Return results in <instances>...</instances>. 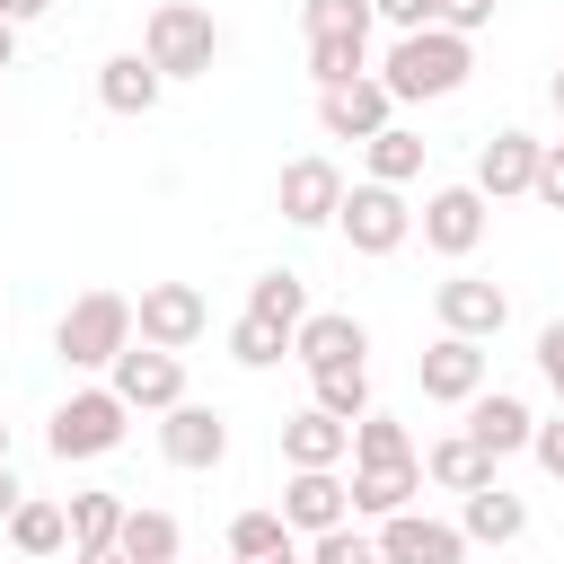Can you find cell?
I'll return each instance as SVG.
<instances>
[{
	"instance_id": "1",
	"label": "cell",
	"mask_w": 564,
	"mask_h": 564,
	"mask_svg": "<svg viewBox=\"0 0 564 564\" xmlns=\"http://www.w3.org/2000/svg\"><path fill=\"white\" fill-rule=\"evenodd\" d=\"M467 70H476V44H467V35H449V26H414V35L388 44V62H379L370 79H379L397 106H432V97H458Z\"/></svg>"
},
{
	"instance_id": "2",
	"label": "cell",
	"mask_w": 564,
	"mask_h": 564,
	"mask_svg": "<svg viewBox=\"0 0 564 564\" xmlns=\"http://www.w3.org/2000/svg\"><path fill=\"white\" fill-rule=\"evenodd\" d=\"M141 62H150L159 79H203V70L220 62V26H212V9H194V0H159L150 26H141Z\"/></svg>"
},
{
	"instance_id": "3",
	"label": "cell",
	"mask_w": 564,
	"mask_h": 564,
	"mask_svg": "<svg viewBox=\"0 0 564 564\" xmlns=\"http://www.w3.org/2000/svg\"><path fill=\"white\" fill-rule=\"evenodd\" d=\"M123 344H132V300H123V291H79V300L62 308V326H53V352H62L70 370H115Z\"/></svg>"
},
{
	"instance_id": "4",
	"label": "cell",
	"mask_w": 564,
	"mask_h": 564,
	"mask_svg": "<svg viewBox=\"0 0 564 564\" xmlns=\"http://www.w3.org/2000/svg\"><path fill=\"white\" fill-rule=\"evenodd\" d=\"M123 432H132V405L115 397V388H70L62 405H53V458L70 467V458H106V449H123Z\"/></svg>"
},
{
	"instance_id": "5",
	"label": "cell",
	"mask_w": 564,
	"mask_h": 564,
	"mask_svg": "<svg viewBox=\"0 0 564 564\" xmlns=\"http://www.w3.org/2000/svg\"><path fill=\"white\" fill-rule=\"evenodd\" d=\"M335 229H344V247L352 256H397L405 238H414V212H405V194L397 185H344V203H335Z\"/></svg>"
},
{
	"instance_id": "6",
	"label": "cell",
	"mask_w": 564,
	"mask_h": 564,
	"mask_svg": "<svg viewBox=\"0 0 564 564\" xmlns=\"http://www.w3.org/2000/svg\"><path fill=\"white\" fill-rule=\"evenodd\" d=\"M203 335H212V300H203L194 282H150V291L132 300V344L185 352V344H203Z\"/></svg>"
},
{
	"instance_id": "7",
	"label": "cell",
	"mask_w": 564,
	"mask_h": 564,
	"mask_svg": "<svg viewBox=\"0 0 564 564\" xmlns=\"http://www.w3.org/2000/svg\"><path fill=\"white\" fill-rule=\"evenodd\" d=\"M414 229H423V247H432V256H449V264H458V256H476V247H485L494 203H485L476 185H432V194H423V212H414Z\"/></svg>"
},
{
	"instance_id": "8",
	"label": "cell",
	"mask_w": 564,
	"mask_h": 564,
	"mask_svg": "<svg viewBox=\"0 0 564 564\" xmlns=\"http://www.w3.org/2000/svg\"><path fill=\"white\" fill-rule=\"evenodd\" d=\"M432 317H441V335L494 344V335L511 326V291L485 282V273H449V282H432Z\"/></svg>"
},
{
	"instance_id": "9",
	"label": "cell",
	"mask_w": 564,
	"mask_h": 564,
	"mask_svg": "<svg viewBox=\"0 0 564 564\" xmlns=\"http://www.w3.org/2000/svg\"><path fill=\"white\" fill-rule=\"evenodd\" d=\"M106 388H115L132 414H167V405H185V361L159 352V344H123L115 370H106Z\"/></svg>"
},
{
	"instance_id": "10",
	"label": "cell",
	"mask_w": 564,
	"mask_h": 564,
	"mask_svg": "<svg viewBox=\"0 0 564 564\" xmlns=\"http://www.w3.org/2000/svg\"><path fill=\"white\" fill-rule=\"evenodd\" d=\"M414 379H423V397H432V405H467L476 388H494V352H485V344H467V335H432V344H423V361H414Z\"/></svg>"
},
{
	"instance_id": "11",
	"label": "cell",
	"mask_w": 564,
	"mask_h": 564,
	"mask_svg": "<svg viewBox=\"0 0 564 564\" xmlns=\"http://www.w3.org/2000/svg\"><path fill=\"white\" fill-rule=\"evenodd\" d=\"M159 458L185 467V476L220 467V458H229V414H220V405H194V397L167 405V414H159Z\"/></svg>"
},
{
	"instance_id": "12",
	"label": "cell",
	"mask_w": 564,
	"mask_h": 564,
	"mask_svg": "<svg viewBox=\"0 0 564 564\" xmlns=\"http://www.w3.org/2000/svg\"><path fill=\"white\" fill-rule=\"evenodd\" d=\"M458 414H467L458 432H467V441H476L494 467H502L511 449H529V432H538V414H529V397H520V388H476Z\"/></svg>"
},
{
	"instance_id": "13",
	"label": "cell",
	"mask_w": 564,
	"mask_h": 564,
	"mask_svg": "<svg viewBox=\"0 0 564 564\" xmlns=\"http://www.w3.org/2000/svg\"><path fill=\"white\" fill-rule=\"evenodd\" d=\"M282 529L291 538H326V529H344L352 520V494H344V476L335 467H291V485H282Z\"/></svg>"
},
{
	"instance_id": "14",
	"label": "cell",
	"mask_w": 564,
	"mask_h": 564,
	"mask_svg": "<svg viewBox=\"0 0 564 564\" xmlns=\"http://www.w3.org/2000/svg\"><path fill=\"white\" fill-rule=\"evenodd\" d=\"M397 123V97L361 70V79H344V88H317V132L326 141H370V132H388Z\"/></svg>"
},
{
	"instance_id": "15",
	"label": "cell",
	"mask_w": 564,
	"mask_h": 564,
	"mask_svg": "<svg viewBox=\"0 0 564 564\" xmlns=\"http://www.w3.org/2000/svg\"><path fill=\"white\" fill-rule=\"evenodd\" d=\"M485 203H511V194H529L538 185V132H520V123H502V132H485L476 141V176H467Z\"/></svg>"
},
{
	"instance_id": "16",
	"label": "cell",
	"mask_w": 564,
	"mask_h": 564,
	"mask_svg": "<svg viewBox=\"0 0 564 564\" xmlns=\"http://www.w3.org/2000/svg\"><path fill=\"white\" fill-rule=\"evenodd\" d=\"M291 361L300 370H344V361H370V326L352 308H308L291 326Z\"/></svg>"
},
{
	"instance_id": "17",
	"label": "cell",
	"mask_w": 564,
	"mask_h": 564,
	"mask_svg": "<svg viewBox=\"0 0 564 564\" xmlns=\"http://www.w3.org/2000/svg\"><path fill=\"white\" fill-rule=\"evenodd\" d=\"M370 538H379V564H467L458 520H432V511H397V520H379Z\"/></svg>"
},
{
	"instance_id": "18",
	"label": "cell",
	"mask_w": 564,
	"mask_h": 564,
	"mask_svg": "<svg viewBox=\"0 0 564 564\" xmlns=\"http://www.w3.org/2000/svg\"><path fill=\"white\" fill-rule=\"evenodd\" d=\"M273 203H282V220H291V229H326V220H335V203H344V167L308 150V159H291V167H282Z\"/></svg>"
},
{
	"instance_id": "19",
	"label": "cell",
	"mask_w": 564,
	"mask_h": 564,
	"mask_svg": "<svg viewBox=\"0 0 564 564\" xmlns=\"http://www.w3.org/2000/svg\"><path fill=\"white\" fill-rule=\"evenodd\" d=\"M520 529H529V502H520L502 476L476 485V494H458V538H467V546H511Z\"/></svg>"
},
{
	"instance_id": "20",
	"label": "cell",
	"mask_w": 564,
	"mask_h": 564,
	"mask_svg": "<svg viewBox=\"0 0 564 564\" xmlns=\"http://www.w3.org/2000/svg\"><path fill=\"white\" fill-rule=\"evenodd\" d=\"M352 520H397V511H414V494H423V458H397V467H352Z\"/></svg>"
},
{
	"instance_id": "21",
	"label": "cell",
	"mask_w": 564,
	"mask_h": 564,
	"mask_svg": "<svg viewBox=\"0 0 564 564\" xmlns=\"http://www.w3.org/2000/svg\"><path fill=\"white\" fill-rule=\"evenodd\" d=\"M115 555H123V564H176V555H185V529H176V511H159V502H123Z\"/></svg>"
},
{
	"instance_id": "22",
	"label": "cell",
	"mask_w": 564,
	"mask_h": 564,
	"mask_svg": "<svg viewBox=\"0 0 564 564\" xmlns=\"http://www.w3.org/2000/svg\"><path fill=\"white\" fill-rule=\"evenodd\" d=\"M282 458H291V467H344V458H352V423L300 405V414L282 423Z\"/></svg>"
},
{
	"instance_id": "23",
	"label": "cell",
	"mask_w": 564,
	"mask_h": 564,
	"mask_svg": "<svg viewBox=\"0 0 564 564\" xmlns=\"http://www.w3.org/2000/svg\"><path fill=\"white\" fill-rule=\"evenodd\" d=\"M159 88H167V79H159L141 53H106V62H97V106H106V115H150Z\"/></svg>"
},
{
	"instance_id": "24",
	"label": "cell",
	"mask_w": 564,
	"mask_h": 564,
	"mask_svg": "<svg viewBox=\"0 0 564 564\" xmlns=\"http://www.w3.org/2000/svg\"><path fill=\"white\" fill-rule=\"evenodd\" d=\"M423 159H432V141H423V132H405V123H388V132H370V141H361L370 185H397V194L423 176Z\"/></svg>"
},
{
	"instance_id": "25",
	"label": "cell",
	"mask_w": 564,
	"mask_h": 564,
	"mask_svg": "<svg viewBox=\"0 0 564 564\" xmlns=\"http://www.w3.org/2000/svg\"><path fill=\"white\" fill-rule=\"evenodd\" d=\"M423 485H441V494H476V485H494V458H485L467 432H449V441L423 449Z\"/></svg>"
},
{
	"instance_id": "26",
	"label": "cell",
	"mask_w": 564,
	"mask_h": 564,
	"mask_svg": "<svg viewBox=\"0 0 564 564\" xmlns=\"http://www.w3.org/2000/svg\"><path fill=\"white\" fill-rule=\"evenodd\" d=\"M9 546H18V555H35V564H44V555H62V546H70V511H62L53 494H26V502L9 511Z\"/></svg>"
},
{
	"instance_id": "27",
	"label": "cell",
	"mask_w": 564,
	"mask_h": 564,
	"mask_svg": "<svg viewBox=\"0 0 564 564\" xmlns=\"http://www.w3.org/2000/svg\"><path fill=\"white\" fill-rule=\"evenodd\" d=\"M308 405L317 414H335V423H361L370 414V361H344V370H308Z\"/></svg>"
},
{
	"instance_id": "28",
	"label": "cell",
	"mask_w": 564,
	"mask_h": 564,
	"mask_svg": "<svg viewBox=\"0 0 564 564\" xmlns=\"http://www.w3.org/2000/svg\"><path fill=\"white\" fill-rule=\"evenodd\" d=\"M247 317H264V326L291 335V326L308 317V282H300V273H256V282H247Z\"/></svg>"
},
{
	"instance_id": "29",
	"label": "cell",
	"mask_w": 564,
	"mask_h": 564,
	"mask_svg": "<svg viewBox=\"0 0 564 564\" xmlns=\"http://www.w3.org/2000/svg\"><path fill=\"white\" fill-rule=\"evenodd\" d=\"M397 458H423V449H414V432H405L397 414L370 405V414L352 423V467H397Z\"/></svg>"
},
{
	"instance_id": "30",
	"label": "cell",
	"mask_w": 564,
	"mask_h": 564,
	"mask_svg": "<svg viewBox=\"0 0 564 564\" xmlns=\"http://www.w3.org/2000/svg\"><path fill=\"white\" fill-rule=\"evenodd\" d=\"M62 511H70V555L115 546V529H123V494H70Z\"/></svg>"
},
{
	"instance_id": "31",
	"label": "cell",
	"mask_w": 564,
	"mask_h": 564,
	"mask_svg": "<svg viewBox=\"0 0 564 564\" xmlns=\"http://www.w3.org/2000/svg\"><path fill=\"white\" fill-rule=\"evenodd\" d=\"M370 70V44L361 35H308V79L317 88H344V79H361Z\"/></svg>"
},
{
	"instance_id": "32",
	"label": "cell",
	"mask_w": 564,
	"mask_h": 564,
	"mask_svg": "<svg viewBox=\"0 0 564 564\" xmlns=\"http://www.w3.org/2000/svg\"><path fill=\"white\" fill-rule=\"evenodd\" d=\"M229 361L273 370V361H291V335H282V326H264V317H238V326H229Z\"/></svg>"
},
{
	"instance_id": "33",
	"label": "cell",
	"mask_w": 564,
	"mask_h": 564,
	"mask_svg": "<svg viewBox=\"0 0 564 564\" xmlns=\"http://www.w3.org/2000/svg\"><path fill=\"white\" fill-rule=\"evenodd\" d=\"M300 26H308V35H361V44H370L379 18H370V0H300Z\"/></svg>"
},
{
	"instance_id": "34",
	"label": "cell",
	"mask_w": 564,
	"mask_h": 564,
	"mask_svg": "<svg viewBox=\"0 0 564 564\" xmlns=\"http://www.w3.org/2000/svg\"><path fill=\"white\" fill-rule=\"evenodd\" d=\"M300 564H379V538L370 529H326V538H300Z\"/></svg>"
},
{
	"instance_id": "35",
	"label": "cell",
	"mask_w": 564,
	"mask_h": 564,
	"mask_svg": "<svg viewBox=\"0 0 564 564\" xmlns=\"http://www.w3.org/2000/svg\"><path fill=\"white\" fill-rule=\"evenodd\" d=\"M273 546H291L282 511H238V520H229V555H273Z\"/></svg>"
},
{
	"instance_id": "36",
	"label": "cell",
	"mask_w": 564,
	"mask_h": 564,
	"mask_svg": "<svg viewBox=\"0 0 564 564\" xmlns=\"http://www.w3.org/2000/svg\"><path fill=\"white\" fill-rule=\"evenodd\" d=\"M423 9H432V26H449V35H467V44L494 26V0H423Z\"/></svg>"
},
{
	"instance_id": "37",
	"label": "cell",
	"mask_w": 564,
	"mask_h": 564,
	"mask_svg": "<svg viewBox=\"0 0 564 564\" xmlns=\"http://www.w3.org/2000/svg\"><path fill=\"white\" fill-rule=\"evenodd\" d=\"M546 212H564V141H538V185H529Z\"/></svg>"
},
{
	"instance_id": "38",
	"label": "cell",
	"mask_w": 564,
	"mask_h": 564,
	"mask_svg": "<svg viewBox=\"0 0 564 564\" xmlns=\"http://www.w3.org/2000/svg\"><path fill=\"white\" fill-rule=\"evenodd\" d=\"M538 379L555 388V405H564V317L555 326H538Z\"/></svg>"
},
{
	"instance_id": "39",
	"label": "cell",
	"mask_w": 564,
	"mask_h": 564,
	"mask_svg": "<svg viewBox=\"0 0 564 564\" xmlns=\"http://www.w3.org/2000/svg\"><path fill=\"white\" fill-rule=\"evenodd\" d=\"M529 458H538V467H546V476H555V485H564V414H555V423H538V432H529Z\"/></svg>"
},
{
	"instance_id": "40",
	"label": "cell",
	"mask_w": 564,
	"mask_h": 564,
	"mask_svg": "<svg viewBox=\"0 0 564 564\" xmlns=\"http://www.w3.org/2000/svg\"><path fill=\"white\" fill-rule=\"evenodd\" d=\"M370 18H388L397 35H414V26H432V9H423V0H370Z\"/></svg>"
},
{
	"instance_id": "41",
	"label": "cell",
	"mask_w": 564,
	"mask_h": 564,
	"mask_svg": "<svg viewBox=\"0 0 564 564\" xmlns=\"http://www.w3.org/2000/svg\"><path fill=\"white\" fill-rule=\"evenodd\" d=\"M44 9H53V0H0V18H9V26H35Z\"/></svg>"
},
{
	"instance_id": "42",
	"label": "cell",
	"mask_w": 564,
	"mask_h": 564,
	"mask_svg": "<svg viewBox=\"0 0 564 564\" xmlns=\"http://www.w3.org/2000/svg\"><path fill=\"white\" fill-rule=\"evenodd\" d=\"M18 502H26V485H18V476H9V467H0V520H9V511H18Z\"/></svg>"
},
{
	"instance_id": "43",
	"label": "cell",
	"mask_w": 564,
	"mask_h": 564,
	"mask_svg": "<svg viewBox=\"0 0 564 564\" xmlns=\"http://www.w3.org/2000/svg\"><path fill=\"white\" fill-rule=\"evenodd\" d=\"M238 564H300V538H291V546H273V555H238Z\"/></svg>"
},
{
	"instance_id": "44",
	"label": "cell",
	"mask_w": 564,
	"mask_h": 564,
	"mask_svg": "<svg viewBox=\"0 0 564 564\" xmlns=\"http://www.w3.org/2000/svg\"><path fill=\"white\" fill-rule=\"evenodd\" d=\"M9 62H18V26L0 18V70H9Z\"/></svg>"
},
{
	"instance_id": "45",
	"label": "cell",
	"mask_w": 564,
	"mask_h": 564,
	"mask_svg": "<svg viewBox=\"0 0 564 564\" xmlns=\"http://www.w3.org/2000/svg\"><path fill=\"white\" fill-rule=\"evenodd\" d=\"M546 106H555V115H564V62H555V79H546Z\"/></svg>"
},
{
	"instance_id": "46",
	"label": "cell",
	"mask_w": 564,
	"mask_h": 564,
	"mask_svg": "<svg viewBox=\"0 0 564 564\" xmlns=\"http://www.w3.org/2000/svg\"><path fill=\"white\" fill-rule=\"evenodd\" d=\"M70 564H123V555H115V546H97V555H70Z\"/></svg>"
},
{
	"instance_id": "47",
	"label": "cell",
	"mask_w": 564,
	"mask_h": 564,
	"mask_svg": "<svg viewBox=\"0 0 564 564\" xmlns=\"http://www.w3.org/2000/svg\"><path fill=\"white\" fill-rule=\"evenodd\" d=\"M0 467H9V423H0Z\"/></svg>"
},
{
	"instance_id": "48",
	"label": "cell",
	"mask_w": 564,
	"mask_h": 564,
	"mask_svg": "<svg viewBox=\"0 0 564 564\" xmlns=\"http://www.w3.org/2000/svg\"><path fill=\"white\" fill-rule=\"evenodd\" d=\"M176 564H185V555H176Z\"/></svg>"
}]
</instances>
